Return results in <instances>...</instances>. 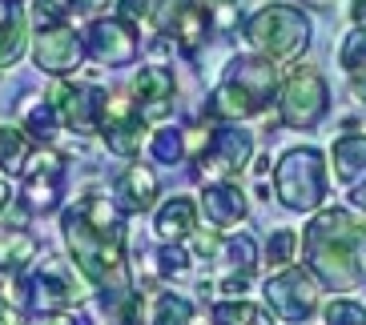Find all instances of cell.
<instances>
[{
    "label": "cell",
    "mask_w": 366,
    "mask_h": 325,
    "mask_svg": "<svg viewBox=\"0 0 366 325\" xmlns=\"http://www.w3.org/2000/svg\"><path fill=\"white\" fill-rule=\"evenodd\" d=\"M61 233L73 253L76 273L101 293V301L117 314L121 325L137 317V293L129 285V261H125V225H121L117 201L89 193L61 217Z\"/></svg>",
    "instance_id": "6da1fadb"
},
{
    "label": "cell",
    "mask_w": 366,
    "mask_h": 325,
    "mask_svg": "<svg viewBox=\"0 0 366 325\" xmlns=\"http://www.w3.org/2000/svg\"><path fill=\"white\" fill-rule=\"evenodd\" d=\"M302 253L326 289H358L366 282V221L346 209H318L302 229Z\"/></svg>",
    "instance_id": "7a4b0ae2"
},
{
    "label": "cell",
    "mask_w": 366,
    "mask_h": 325,
    "mask_svg": "<svg viewBox=\"0 0 366 325\" xmlns=\"http://www.w3.org/2000/svg\"><path fill=\"white\" fill-rule=\"evenodd\" d=\"M278 61L269 56H234L217 81L214 97L205 105V117L214 120H249L266 113L269 100H278Z\"/></svg>",
    "instance_id": "3957f363"
},
{
    "label": "cell",
    "mask_w": 366,
    "mask_h": 325,
    "mask_svg": "<svg viewBox=\"0 0 366 325\" xmlns=\"http://www.w3.org/2000/svg\"><path fill=\"white\" fill-rule=\"evenodd\" d=\"M326 157L310 145H302V149H290L282 153L278 165H274V193L286 209L294 213H318L326 201Z\"/></svg>",
    "instance_id": "277c9868"
},
{
    "label": "cell",
    "mask_w": 366,
    "mask_h": 325,
    "mask_svg": "<svg viewBox=\"0 0 366 325\" xmlns=\"http://www.w3.org/2000/svg\"><path fill=\"white\" fill-rule=\"evenodd\" d=\"M246 41L269 61H294L310 44V21L294 4H266L246 21Z\"/></svg>",
    "instance_id": "5b68a950"
},
{
    "label": "cell",
    "mask_w": 366,
    "mask_h": 325,
    "mask_svg": "<svg viewBox=\"0 0 366 325\" xmlns=\"http://www.w3.org/2000/svg\"><path fill=\"white\" fill-rule=\"evenodd\" d=\"M262 297L282 321H310L322 305V282L310 265H286L282 273H274L266 285H262Z\"/></svg>",
    "instance_id": "8992f818"
},
{
    "label": "cell",
    "mask_w": 366,
    "mask_h": 325,
    "mask_svg": "<svg viewBox=\"0 0 366 325\" xmlns=\"http://www.w3.org/2000/svg\"><path fill=\"white\" fill-rule=\"evenodd\" d=\"M330 113V88L314 65H298L278 93V117L286 129H314Z\"/></svg>",
    "instance_id": "52a82bcc"
},
{
    "label": "cell",
    "mask_w": 366,
    "mask_h": 325,
    "mask_svg": "<svg viewBox=\"0 0 366 325\" xmlns=\"http://www.w3.org/2000/svg\"><path fill=\"white\" fill-rule=\"evenodd\" d=\"M249 157H254V133L242 129V120H222L214 129V137L205 141V149L197 153V177L202 181L237 177Z\"/></svg>",
    "instance_id": "ba28073f"
},
{
    "label": "cell",
    "mask_w": 366,
    "mask_h": 325,
    "mask_svg": "<svg viewBox=\"0 0 366 325\" xmlns=\"http://www.w3.org/2000/svg\"><path fill=\"white\" fill-rule=\"evenodd\" d=\"M81 41H85V56L97 61L101 68H125L141 53L137 33H133V24L125 16H97V21H89Z\"/></svg>",
    "instance_id": "9c48e42d"
},
{
    "label": "cell",
    "mask_w": 366,
    "mask_h": 325,
    "mask_svg": "<svg viewBox=\"0 0 366 325\" xmlns=\"http://www.w3.org/2000/svg\"><path fill=\"white\" fill-rule=\"evenodd\" d=\"M145 125H149V120L141 117L137 97H125V93H109L105 97L101 137H105L109 153H117V157H137L141 141H145Z\"/></svg>",
    "instance_id": "30bf717a"
},
{
    "label": "cell",
    "mask_w": 366,
    "mask_h": 325,
    "mask_svg": "<svg viewBox=\"0 0 366 325\" xmlns=\"http://www.w3.org/2000/svg\"><path fill=\"white\" fill-rule=\"evenodd\" d=\"M33 61L41 73L49 76H69L81 68L85 61V41L65 24H49V29H36V41H33Z\"/></svg>",
    "instance_id": "8fae6325"
},
{
    "label": "cell",
    "mask_w": 366,
    "mask_h": 325,
    "mask_svg": "<svg viewBox=\"0 0 366 325\" xmlns=\"http://www.w3.org/2000/svg\"><path fill=\"white\" fill-rule=\"evenodd\" d=\"M105 88L97 85H69V81H61V85L53 88V100L56 108H61V120H65V129L73 133H97L101 129V113H105Z\"/></svg>",
    "instance_id": "7c38bea8"
},
{
    "label": "cell",
    "mask_w": 366,
    "mask_h": 325,
    "mask_svg": "<svg viewBox=\"0 0 366 325\" xmlns=\"http://www.w3.org/2000/svg\"><path fill=\"white\" fill-rule=\"evenodd\" d=\"M61 177H65V157L41 153L36 165H24V201L33 213H49L61 205Z\"/></svg>",
    "instance_id": "4fadbf2b"
},
{
    "label": "cell",
    "mask_w": 366,
    "mask_h": 325,
    "mask_svg": "<svg viewBox=\"0 0 366 325\" xmlns=\"http://www.w3.org/2000/svg\"><path fill=\"white\" fill-rule=\"evenodd\" d=\"M133 93H137V108L141 117L149 120H165L173 113V93H177V81L165 65H145L133 76Z\"/></svg>",
    "instance_id": "5bb4252c"
},
{
    "label": "cell",
    "mask_w": 366,
    "mask_h": 325,
    "mask_svg": "<svg viewBox=\"0 0 366 325\" xmlns=\"http://www.w3.org/2000/svg\"><path fill=\"white\" fill-rule=\"evenodd\" d=\"M73 301H76V289L56 265L44 261L29 277V309L33 314H61V309H73Z\"/></svg>",
    "instance_id": "9a60e30c"
},
{
    "label": "cell",
    "mask_w": 366,
    "mask_h": 325,
    "mask_svg": "<svg viewBox=\"0 0 366 325\" xmlns=\"http://www.w3.org/2000/svg\"><path fill=\"white\" fill-rule=\"evenodd\" d=\"M113 201H117L121 213H149L157 205V173H153L149 165L133 161L113 181Z\"/></svg>",
    "instance_id": "2e32d148"
},
{
    "label": "cell",
    "mask_w": 366,
    "mask_h": 325,
    "mask_svg": "<svg viewBox=\"0 0 366 325\" xmlns=\"http://www.w3.org/2000/svg\"><path fill=\"white\" fill-rule=\"evenodd\" d=\"M202 213H205V221L214 229H234L237 221H246V213H249V201H246V193L237 189V185H229V181H217V185H205V193H202Z\"/></svg>",
    "instance_id": "e0dca14e"
},
{
    "label": "cell",
    "mask_w": 366,
    "mask_h": 325,
    "mask_svg": "<svg viewBox=\"0 0 366 325\" xmlns=\"http://www.w3.org/2000/svg\"><path fill=\"white\" fill-rule=\"evenodd\" d=\"M29 48V16L16 0H0V73L12 68Z\"/></svg>",
    "instance_id": "ac0fdd59"
},
{
    "label": "cell",
    "mask_w": 366,
    "mask_h": 325,
    "mask_svg": "<svg viewBox=\"0 0 366 325\" xmlns=\"http://www.w3.org/2000/svg\"><path fill=\"white\" fill-rule=\"evenodd\" d=\"M153 229H157L162 241H189L197 233V201H189V197H169L157 209Z\"/></svg>",
    "instance_id": "d6986e66"
},
{
    "label": "cell",
    "mask_w": 366,
    "mask_h": 325,
    "mask_svg": "<svg viewBox=\"0 0 366 325\" xmlns=\"http://www.w3.org/2000/svg\"><path fill=\"white\" fill-rule=\"evenodd\" d=\"M209 4L205 0H185V9H182V16H177V24H173V33H169V41L182 48L185 56H194L197 48L205 44V36H209Z\"/></svg>",
    "instance_id": "ffe728a7"
},
{
    "label": "cell",
    "mask_w": 366,
    "mask_h": 325,
    "mask_svg": "<svg viewBox=\"0 0 366 325\" xmlns=\"http://www.w3.org/2000/svg\"><path fill=\"white\" fill-rule=\"evenodd\" d=\"M330 161H334V177L338 181L355 185L366 173V133H346V137H338L330 149Z\"/></svg>",
    "instance_id": "44dd1931"
},
{
    "label": "cell",
    "mask_w": 366,
    "mask_h": 325,
    "mask_svg": "<svg viewBox=\"0 0 366 325\" xmlns=\"http://www.w3.org/2000/svg\"><path fill=\"white\" fill-rule=\"evenodd\" d=\"M21 129L29 133L33 141H41V145L56 141V133H61V108H56V100H36V105H24Z\"/></svg>",
    "instance_id": "7402d4cb"
},
{
    "label": "cell",
    "mask_w": 366,
    "mask_h": 325,
    "mask_svg": "<svg viewBox=\"0 0 366 325\" xmlns=\"http://www.w3.org/2000/svg\"><path fill=\"white\" fill-rule=\"evenodd\" d=\"M29 165V133L16 125H0V173H24Z\"/></svg>",
    "instance_id": "603a6c76"
},
{
    "label": "cell",
    "mask_w": 366,
    "mask_h": 325,
    "mask_svg": "<svg viewBox=\"0 0 366 325\" xmlns=\"http://www.w3.org/2000/svg\"><path fill=\"white\" fill-rule=\"evenodd\" d=\"M338 65L350 81H366V24H355V33L338 48Z\"/></svg>",
    "instance_id": "cb8c5ba5"
},
{
    "label": "cell",
    "mask_w": 366,
    "mask_h": 325,
    "mask_svg": "<svg viewBox=\"0 0 366 325\" xmlns=\"http://www.w3.org/2000/svg\"><path fill=\"white\" fill-rule=\"evenodd\" d=\"M149 153H153V161H162V165L185 161V153H189L185 129H157L153 133V141H149Z\"/></svg>",
    "instance_id": "d4e9b609"
},
{
    "label": "cell",
    "mask_w": 366,
    "mask_h": 325,
    "mask_svg": "<svg viewBox=\"0 0 366 325\" xmlns=\"http://www.w3.org/2000/svg\"><path fill=\"white\" fill-rule=\"evenodd\" d=\"M36 257V241L24 233V229H9V245H4V257H0V265L9 273H21L29 261Z\"/></svg>",
    "instance_id": "484cf974"
},
{
    "label": "cell",
    "mask_w": 366,
    "mask_h": 325,
    "mask_svg": "<svg viewBox=\"0 0 366 325\" xmlns=\"http://www.w3.org/2000/svg\"><path fill=\"white\" fill-rule=\"evenodd\" d=\"M222 257H226L237 273H249L258 265V241L249 237V233H237V237H229L226 245H222Z\"/></svg>",
    "instance_id": "4316f807"
},
{
    "label": "cell",
    "mask_w": 366,
    "mask_h": 325,
    "mask_svg": "<svg viewBox=\"0 0 366 325\" xmlns=\"http://www.w3.org/2000/svg\"><path fill=\"white\" fill-rule=\"evenodd\" d=\"M153 325H194V305L182 293H165L157 301V314H153Z\"/></svg>",
    "instance_id": "83f0119b"
},
{
    "label": "cell",
    "mask_w": 366,
    "mask_h": 325,
    "mask_svg": "<svg viewBox=\"0 0 366 325\" xmlns=\"http://www.w3.org/2000/svg\"><path fill=\"white\" fill-rule=\"evenodd\" d=\"M294 249H298V233H294V229H278V233H269V241H266V261L274 269H286L294 261Z\"/></svg>",
    "instance_id": "f1b7e54d"
},
{
    "label": "cell",
    "mask_w": 366,
    "mask_h": 325,
    "mask_svg": "<svg viewBox=\"0 0 366 325\" xmlns=\"http://www.w3.org/2000/svg\"><path fill=\"white\" fill-rule=\"evenodd\" d=\"M157 273L162 277H185L189 273V253L182 249V241H165L162 249H157Z\"/></svg>",
    "instance_id": "f546056e"
},
{
    "label": "cell",
    "mask_w": 366,
    "mask_h": 325,
    "mask_svg": "<svg viewBox=\"0 0 366 325\" xmlns=\"http://www.w3.org/2000/svg\"><path fill=\"white\" fill-rule=\"evenodd\" d=\"M326 325H366V305L350 301V297H334L322 309Z\"/></svg>",
    "instance_id": "4dcf8cb0"
},
{
    "label": "cell",
    "mask_w": 366,
    "mask_h": 325,
    "mask_svg": "<svg viewBox=\"0 0 366 325\" xmlns=\"http://www.w3.org/2000/svg\"><path fill=\"white\" fill-rule=\"evenodd\" d=\"M73 12V0H33V24L49 29V24H65Z\"/></svg>",
    "instance_id": "1f68e13d"
},
{
    "label": "cell",
    "mask_w": 366,
    "mask_h": 325,
    "mask_svg": "<svg viewBox=\"0 0 366 325\" xmlns=\"http://www.w3.org/2000/svg\"><path fill=\"white\" fill-rule=\"evenodd\" d=\"M0 305H9L12 314L29 309V282H21L16 273L4 269V277H0Z\"/></svg>",
    "instance_id": "d6a6232c"
},
{
    "label": "cell",
    "mask_w": 366,
    "mask_h": 325,
    "mask_svg": "<svg viewBox=\"0 0 366 325\" xmlns=\"http://www.w3.org/2000/svg\"><path fill=\"white\" fill-rule=\"evenodd\" d=\"M182 9H185V0H153V12H149V21H153V29L169 41V33H173V24H177V16H182Z\"/></svg>",
    "instance_id": "836d02e7"
},
{
    "label": "cell",
    "mask_w": 366,
    "mask_h": 325,
    "mask_svg": "<svg viewBox=\"0 0 366 325\" xmlns=\"http://www.w3.org/2000/svg\"><path fill=\"white\" fill-rule=\"evenodd\" d=\"M222 305L229 309V317H234L237 325H278L266 309H258V305H249V301H222Z\"/></svg>",
    "instance_id": "e575fe53"
},
{
    "label": "cell",
    "mask_w": 366,
    "mask_h": 325,
    "mask_svg": "<svg viewBox=\"0 0 366 325\" xmlns=\"http://www.w3.org/2000/svg\"><path fill=\"white\" fill-rule=\"evenodd\" d=\"M149 12H153V0H117V16H125L129 24L145 21Z\"/></svg>",
    "instance_id": "d590c367"
},
{
    "label": "cell",
    "mask_w": 366,
    "mask_h": 325,
    "mask_svg": "<svg viewBox=\"0 0 366 325\" xmlns=\"http://www.w3.org/2000/svg\"><path fill=\"white\" fill-rule=\"evenodd\" d=\"M246 289H249V273H229L226 282H222V293H226V297H242Z\"/></svg>",
    "instance_id": "8d00e7d4"
},
{
    "label": "cell",
    "mask_w": 366,
    "mask_h": 325,
    "mask_svg": "<svg viewBox=\"0 0 366 325\" xmlns=\"http://www.w3.org/2000/svg\"><path fill=\"white\" fill-rule=\"evenodd\" d=\"M24 325H76V321L69 317V309H61V314H33Z\"/></svg>",
    "instance_id": "74e56055"
},
{
    "label": "cell",
    "mask_w": 366,
    "mask_h": 325,
    "mask_svg": "<svg viewBox=\"0 0 366 325\" xmlns=\"http://www.w3.org/2000/svg\"><path fill=\"white\" fill-rule=\"evenodd\" d=\"M350 205L366 213V181H355V189H350Z\"/></svg>",
    "instance_id": "f35d334b"
},
{
    "label": "cell",
    "mask_w": 366,
    "mask_h": 325,
    "mask_svg": "<svg viewBox=\"0 0 366 325\" xmlns=\"http://www.w3.org/2000/svg\"><path fill=\"white\" fill-rule=\"evenodd\" d=\"M109 0H73V9H81V12H101Z\"/></svg>",
    "instance_id": "ab89813d"
},
{
    "label": "cell",
    "mask_w": 366,
    "mask_h": 325,
    "mask_svg": "<svg viewBox=\"0 0 366 325\" xmlns=\"http://www.w3.org/2000/svg\"><path fill=\"white\" fill-rule=\"evenodd\" d=\"M214 325H237L234 317H229V309H226V305H222V301L214 305Z\"/></svg>",
    "instance_id": "60d3db41"
},
{
    "label": "cell",
    "mask_w": 366,
    "mask_h": 325,
    "mask_svg": "<svg viewBox=\"0 0 366 325\" xmlns=\"http://www.w3.org/2000/svg\"><path fill=\"white\" fill-rule=\"evenodd\" d=\"M350 21L366 24V0H355V4H350Z\"/></svg>",
    "instance_id": "b9f144b4"
},
{
    "label": "cell",
    "mask_w": 366,
    "mask_h": 325,
    "mask_svg": "<svg viewBox=\"0 0 366 325\" xmlns=\"http://www.w3.org/2000/svg\"><path fill=\"white\" fill-rule=\"evenodd\" d=\"M350 88H355V100H358V105H366V81H350Z\"/></svg>",
    "instance_id": "7bdbcfd3"
},
{
    "label": "cell",
    "mask_w": 366,
    "mask_h": 325,
    "mask_svg": "<svg viewBox=\"0 0 366 325\" xmlns=\"http://www.w3.org/2000/svg\"><path fill=\"white\" fill-rule=\"evenodd\" d=\"M0 325H16V314L12 309H0Z\"/></svg>",
    "instance_id": "ee69618b"
},
{
    "label": "cell",
    "mask_w": 366,
    "mask_h": 325,
    "mask_svg": "<svg viewBox=\"0 0 366 325\" xmlns=\"http://www.w3.org/2000/svg\"><path fill=\"white\" fill-rule=\"evenodd\" d=\"M254 173H258V177H262V173H269V157H258V165H254Z\"/></svg>",
    "instance_id": "f6af8a7d"
},
{
    "label": "cell",
    "mask_w": 366,
    "mask_h": 325,
    "mask_svg": "<svg viewBox=\"0 0 366 325\" xmlns=\"http://www.w3.org/2000/svg\"><path fill=\"white\" fill-rule=\"evenodd\" d=\"M4 201H9V185L0 181V213H4Z\"/></svg>",
    "instance_id": "bcb514c9"
},
{
    "label": "cell",
    "mask_w": 366,
    "mask_h": 325,
    "mask_svg": "<svg viewBox=\"0 0 366 325\" xmlns=\"http://www.w3.org/2000/svg\"><path fill=\"white\" fill-rule=\"evenodd\" d=\"M306 4H314V9H330L334 0H306Z\"/></svg>",
    "instance_id": "7dc6e473"
},
{
    "label": "cell",
    "mask_w": 366,
    "mask_h": 325,
    "mask_svg": "<svg viewBox=\"0 0 366 325\" xmlns=\"http://www.w3.org/2000/svg\"><path fill=\"white\" fill-rule=\"evenodd\" d=\"M214 4H234V0H214Z\"/></svg>",
    "instance_id": "c3c4849f"
}]
</instances>
